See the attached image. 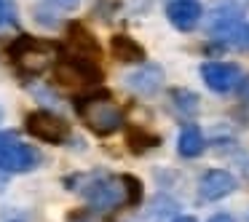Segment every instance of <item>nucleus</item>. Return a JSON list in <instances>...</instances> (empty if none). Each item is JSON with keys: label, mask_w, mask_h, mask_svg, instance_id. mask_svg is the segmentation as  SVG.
I'll return each mask as SVG.
<instances>
[{"label": "nucleus", "mask_w": 249, "mask_h": 222, "mask_svg": "<svg viewBox=\"0 0 249 222\" xmlns=\"http://www.w3.org/2000/svg\"><path fill=\"white\" fill-rule=\"evenodd\" d=\"M11 62L19 67V72L24 75H40L46 67H51L56 62V49L46 40L30 38V35H19L8 49Z\"/></svg>", "instance_id": "1"}, {"label": "nucleus", "mask_w": 249, "mask_h": 222, "mask_svg": "<svg viewBox=\"0 0 249 222\" xmlns=\"http://www.w3.org/2000/svg\"><path fill=\"white\" fill-rule=\"evenodd\" d=\"M54 81L62 88H72V91H81V88L97 86L102 81V70L97 67V62L91 59H81V56H62L54 62Z\"/></svg>", "instance_id": "2"}, {"label": "nucleus", "mask_w": 249, "mask_h": 222, "mask_svg": "<svg viewBox=\"0 0 249 222\" xmlns=\"http://www.w3.org/2000/svg\"><path fill=\"white\" fill-rule=\"evenodd\" d=\"M75 110H78L83 123L99 137H107V134H113V131L121 129V110L115 107L110 99H97V97L81 99V102L75 104Z\"/></svg>", "instance_id": "3"}, {"label": "nucleus", "mask_w": 249, "mask_h": 222, "mask_svg": "<svg viewBox=\"0 0 249 222\" xmlns=\"http://www.w3.org/2000/svg\"><path fill=\"white\" fill-rule=\"evenodd\" d=\"M83 198L89 201V206L97 211H110L121 204V195H124V182L113 177H105V174H97L91 177L86 185L81 188Z\"/></svg>", "instance_id": "4"}, {"label": "nucleus", "mask_w": 249, "mask_h": 222, "mask_svg": "<svg viewBox=\"0 0 249 222\" xmlns=\"http://www.w3.org/2000/svg\"><path fill=\"white\" fill-rule=\"evenodd\" d=\"M24 129L40 142H49V145H62V142L70 137V123L59 115L49 113V110H35L27 115L24 120Z\"/></svg>", "instance_id": "5"}, {"label": "nucleus", "mask_w": 249, "mask_h": 222, "mask_svg": "<svg viewBox=\"0 0 249 222\" xmlns=\"http://www.w3.org/2000/svg\"><path fill=\"white\" fill-rule=\"evenodd\" d=\"M38 163V150L24 142L14 139L11 134H0V169L11 174H22L35 169Z\"/></svg>", "instance_id": "6"}, {"label": "nucleus", "mask_w": 249, "mask_h": 222, "mask_svg": "<svg viewBox=\"0 0 249 222\" xmlns=\"http://www.w3.org/2000/svg\"><path fill=\"white\" fill-rule=\"evenodd\" d=\"M201 78L204 83L217 94H228L233 88H238L241 83V70L236 65H228V62H206L201 67Z\"/></svg>", "instance_id": "7"}, {"label": "nucleus", "mask_w": 249, "mask_h": 222, "mask_svg": "<svg viewBox=\"0 0 249 222\" xmlns=\"http://www.w3.org/2000/svg\"><path fill=\"white\" fill-rule=\"evenodd\" d=\"M236 190V177L231 171H222V169H212L201 177L198 182V195L204 201H220L228 193Z\"/></svg>", "instance_id": "8"}, {"label": "nucleus", "mask_w": 249, "mask_h": 222, "mask_svg": "<svg viewBox=\"0 0 249 222\" xmlns=\"http://www.w3.org/2000/svg\"><path fill=\"white\" fill-rule=\"evenodd\" d=\"M67 46H70L72 56H81V59L97 62L99 56H102L97 38H94L83 24H70V27H67Z\"/></svg>", "instance_id": "9"}, {"label": "nucleus", "mask_w": 249, "mask_h": 222, "mask_svg": "<svg viewBox=\"0 0 249 222\" xmlns=\"http://www.w3.org/2000/svg\"><path fill=\"white\" fill-rule=\"evenodd\" d=\"M201 14L204 11H201V6L196 0H174L172 6L166 8L169 22L177 30H182V33H190V30L201 22Z\"/></svg>", "instance_id": "10"}, {"label": "nucleus", "mask_w": 249, "mask_h": 222, "mask_svg": "<svg viewBox=\"0 0 249 222\" xmlns=\"http://www.w3.org/2000/svg\"><path fill=\"white\" fill-rule=\"evenodd\" d=\"M110 49H113V56L118 62H142L145 59V49L134 38H129V35H113Z\"/></svg>", "instance_id": "11"}, {"label": "nucleus", "mask_w": 249, "mask_h": 222, "mask_svg": "<svg viewBox=\"0 0 249 222\" xmlns=\"http://www.w3.org/2000/svg\"><path fill=\"white\" fill-rule=\"evenodd\" d=\"M179 155L185 158H196L204 153V134H201L198 126H185L182 134H179Z\"/></svg>", "instance_id": "12"}, {"label": "nucleus", "mask_w": 249, "mask_h": 222, "mask_svg": "<svg viewBox=\"0 0 249 222\" xmlns=\"http://www.w3.org/2000/svg\"><path fill=\"white\" fill-rule=\"evenodd\" d=\"M121 182L126 185V204L129 206H137L140 204V198H142V185H140V179L137 177H131V174H124V177H121Z\"/></svg>", "instance_id": "13"}, {"label": "nucleus", "mask_w": 249, "mask_h": 222, "mask_svg": "<svg viewBox=\"0 0 249 222\" xmlns=\"http://www.w3.org/2000/svg\"><path fill=\"white\" fill-rule=\"evenodd\" d=\"M17 24V6L14 0H0V27H14Z\"/></svg>", "instance_id": "14"}, {"label": "nucleus", "mask_w": 249, "mask_h": 222, "mask_svg": "<svg viewBox=\"0 0 249 222\" xmlns=\"http://www.w3.org/2000/svg\"><path fill=\"white\" fill-rule=\"evenodd\" d=\"M51 3H56V6L65 8V11H72V8H78V3H81V0H51Z\"/></svg>", "instance_id": "15"}, {"label": "nucleus", "mask_w": 249, "mask_h": 222, "mask_svg": "<svg viewBox=\"0 0 249 222\" xmlns=\"http://www.w3.org/2000/svg\"><path fill=\"white\" fill-rule=\"evenodd\" d=\"M67 222H94V220L89 214H83V211H75V214L67 217Z\"/></svg>", "instance_id": "16"}, {"label": "nucleus", "mask_w": 249, "mask_h": 222, "mask_svg": "<svg viewBox=\"0 0 249 222\" xmlns=\"http://www.w3.org/2000/svg\"><path fill=\"white\" fill-rule=\"evenodd\" d=\"M209 222H236V220H233V217H228V214H214Z\"/></svg>", "instance_id": "17"}, {"label": "nucleus", "mask_w": 249, "mask_h": 222, "mask_svg": "<svg viewBox=\"0 0 249 222\" xmlns=\"http://www.w3.org/2000/svg\"><path fill=\"white\" fill-rule=\"evenodd\" d=\"M174 222H196V220H193V217H177Z\"/></svg>", "instance_id": "18"}, {"label": "nucleus", "mask_w": 249, "mask_h": 222, "mask_svg": "<svg viewBox=\"0 0 249 222\" xmlns=\"http://www.w3.org/2000/svg\"><path fill=\"white\" fill-rule=\"evenodd\" d=\"M244 46L249 49V27H247V38H244Z\"/></svg>", "instance_id": "19"}, {"label": "nucleus", "mask_w": 249, "mask_h": 222, "mask_svg": "<svg viewBox=\"0 0 249 222\" xmlns=\"http://www.w3.org/2000/svg\"><path fill=\"white\" fill-rule=\"evenodd\" d=\"M0 120H3V107H0Z\"/></svg>", "instance_id": "20"}]
</instances>
